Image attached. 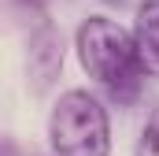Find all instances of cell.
I'll list each match as a JSON object with an SVG mask.
<instances>
[{"mask_svg": "<svg viewBox=\"0 0 159 156\" xmlns=\"http://www.w3.org/2000/svg\"><path fill=\"white\" fill-rule=\"evenodd\" d=\"M74 48H78V60H81V67L89 71V78H96V85L119 108H129L141 97L148 67L141 60L137 37L129 30H122L115 19L89 15L78 26Z\"/></svg>", "mask_w": 159, "mask_h": 156, "instance_id": "obj_1", "label": "cell"}, {"mask_svg": "<svg viewBox=\"0 0 159 156\" xmlns=\"http://www.w3.org/2000/svg\"><path fill=\"white\" fill-rule=\"evenodd\" d=\"M48 145L56 156H107L111 153V123L104 104L89 89L59 93L48 115Z\"/></svg>", "mask_w": 159, "mask_h": 156, "instance_id": "obj_2", "label": "cell"}, {"mask_svg": "<svg viewBox=\"0 0 159 156\" xmlns=\"http://www.w3.org/2000/svg\"><path fill=\"white\" fill-rule=\"evenodd\" d=\"M30 75L37 78V85H48L63 67V34L41 15L37 26L30 30V52H26Z\"/></svg>", "mask_w": 159, "mask_h": 156, "instance_id": "obj_3", "label": "cell"}, {"mask_svg": "<svg viewBox=\"0 0 159 156\" xmlns=\"http://www.w3.org/2000/svg\"><path fill=\"white\" fill-rule=\"evenodd\" d=\"M133 37H137V48H141L148 75H159V0H141Z\"/></svg>", "mask_w": 159, "mask_h": 156, "instance_id": "obj_4", "label": "cell"}, {"mask_svg": "<svg viewBox=\"0 0 159 156\" xmlns=\"http://www.w3.org/2000/svg\"><path fill=\"white\" fill-rule=\"evenodd\" d=\"M133 156H159V104L148 112L144 126H141V138L133 145Z\"/></svg>", "mask_w": 159, "mask_h": 156, "instance_id": "obj_5", "label": "cell"}, {"mask_svg": "<svg viewBox=\"0 0 159 156\" xmlns=\"http://www.w3.org/2000/svg\"><path fill=\"white\" fill-rule=\"evenodd\" d=\"M15 4H22L30 15H41V11H44V0H15Z\"/></svg>", "mask_w": 159, "mask_h": 156, "instance_id": "obj_6", "label": "cell"}, {"mask_svg": "<svg viewBox=\"0 0 159 156\" xmlns=\"http://www.w3.org/2000/svg\"><path fill=\"white\" fill-rule=\"evenodd\" d=\"M4 156H19V153H15V145H11V141H4Z\"/></svg>", "mask_w": 159, "mask_h": 156, "instance_id": "obj_7", "label": "cell"}, {"mask_svg": "<svg viewBox=\"0 0 159 156\" xmlns=\"http://www.w3.org/2000/svg\"><path fill=\"white\" fill-rule=\"evenodd\" d=\"M104 4H122V0H104Z\"/></svg>", "mask_w": 159, "mask_h": 156, "instance_id": "obj_8", "label": "cell"}, {"mask_svg": "<svg viewBox=\"0 0 159 156\" xmlns=\"http://www.w3.org/2000/svg\"><path fill=\"white\" fill-rule=\"evenodd\" d=\"M52 156H56V153H52Z\"/></svg>", "mask_w": 159, "mask_h": 156, "instance_id": "obj_9", "label": "cell"}]
</instances>
